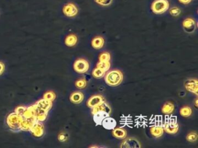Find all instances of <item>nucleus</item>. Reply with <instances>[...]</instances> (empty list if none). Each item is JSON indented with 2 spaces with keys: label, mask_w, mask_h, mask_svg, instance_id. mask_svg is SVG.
Wrapping results in <instances>:
<instances>
[{
  "label": "nucleus",
  "mask_w": 198,
  "mask_h": 148,
  "mask_svg": "<svg viewBox=\"0 0 198 148\" xmlns=\"http://www.w3.org/2000/svg\"><path fill=\"white\" fill-rule=\"evenodd\" d=\"M105 103V99L102 95H96L91 96L87 102V106L93 109Z\"/></svg>",
  "instance_id": "423d86ee"
},
{
  "label": "nucleus",
  "mask_w": 198,
  "mask_h": 148,
  "mask_svg": "<svg viewBox=\"0 0 198 148\" xmlns=\"http://www.w3.org/2000/svg\"><path fill=\"white\" fill-rule=\"evenodd\" d=\"M112 135L114 137L119 139H124L127 137V133L125 128H115L112 131Z\"/></svg>",
  "instance_id": "4468645a"
},
{
  "label": "nucleus",
  "mask_w": 198,
  "mask_h": 148,
  "mask_svg": "<svg viewBox=\"0 0 198 148\" xmlns=\"http://www.w3.org/2000/svg\"><path fill=\"white\" fill-rule=\"evenodd\" d=\"M170 13L173 16H178L180 15L181 11L179 8H178L177 7H173L170 9Z\"/></svg>",
  "instance_id": "b1692460"
},
{
  "label": "nucleus",
  "mask_w": 198,
  "mask_h": 148,
  "mask_svg": "<svg viewBox=\"0 0 198 148\" xmlns=\"http://www.w3.org/2000/svg\"><path fill=\"white\" fill-rule=\"evenodd\" d=\"M112 109L110 106L106 102L100 106L92 109L94 122L96 126H101L105 118L110 116Z\"/></svg>",
  "instance_id": "f257e3e1"
},
{
  "label": "nucleus",
  "mask_w": 198,
  "mask_h": 148,
  "mask_svg": "<svg viewBox=\"0 0 198 148\" xmlns=\"http://www.w3.org/2000/svg\"><path fill=\"white\" fill-rule=\"evenodd\" d=\"M169 4L167 0H156L152 5V10L156 14H162L168 10Z\"/></svg>",
  "instance_id": "7ed1b4c3"
},
{
  "label": "nucleus",
  "mask_w": 198,
  "mask_h": 148,
  "mask_svg": "<svg viewBox=\"0 0 198 148\" xmlns=\"http://www.w3.org/2000/svg\"><path fill=\"white\" fill-rule=\"evenodd\" d=\"M163 127L166 133L171 135L176 134L179 130V125L174 119L167 120L163 125Z\"/></svg>",
  "instance_id": "39448f33"
},
{
  "label": "nucleus",
  "mask_w": 198,
  "mask_h": 148,
  "mask_svg": "<svg viewBox=\"0 0 198 148\" xmlns=\"http://www.w3.org/2000/svg\"><path fill=\"white\" fill-rule=\"evenodd\" d=\"M184 29L188 33H192L195 32L197 28V24L195 21L191 18L184 20L182 23Z\"/></svg>",
  "instance_id": "6e6552de"
},
{
  "label": "nucleus",
  "mask_w": 198,
  "mask_h": 148,
  "mask_svg": "<svg viewBox=\"0 0 198 148\" xmlns=\"http://www.w3.org/2000/svg\"><path fill=\"white\" fill-rule=\"evenodd\" d=\"M123 80V74L121 71L118 70H112L106 74L105 81L110 86H117L120 85Z\"/></svg>",
  "instance_id": "f03ea898"
},
{
  "label": "nucleus",
  "mask_w": 198,
  "mask_h": 148,
  "mask_svg": "<svg viewBox=\"0 0 198 148\" xmlns=\"http://www.w3.org/2000/svg\"><path fill=\"white\" fill-rule=\"evenodd\" d=\"M106 130H113L116 127L117 123L114 118L110 117V116L107 117L105 118L102 122L101 125Z\"/></svg>",
  "instance_id": "9b49d317"
},
{
  "label": "nucleus",
  "mask_w": 198,
  "mask_h": 148,
  "mask_svg": "<svg viewBox=\"0 0 198 148\" xmlns=\"http://www.w3.org/2000/svg\"><path fill=\"white\" fill-rule=\"evenodd\" d=\"M104 39L102 37H95L91 42L92 46L95 49H101L104 47Z\"/></svg>",
  "instance_id": "2eb2a0df"
},
{
  "label": "nucleus",
  "mask_w": 198,
  "mask_h": 148,
  "mask_svg": "<svg viewBox=\"0 0 198 148\" xmlns=\"http://www.w3.org/2000/svg\"><path fill=\"white\" fill-rule=\"evenodd\" d=\"M63 11L64 14L68 17L75 16L78 13L77 7L73 4H68L66 5L63 8Z\"/></svg>",
  "instance_id": "9d476101"
},
{
  "label": "nucleus",
  "mask_w": 198,
  "mask_h": 148,
  "mask_svg": "<svg viewBox=\"0 0 198 148\" xmlns=\"http://www.w3.org/2000/svg\"><path fill=\"white\" fill-rule=\"evenodd\" d=\"M110 65L111 64H110V62H99L96 64V67L102 70L103 71H104L106 73L110 68Z\"/></svg>",
  "instance_id": "aec40b11"
},
{
  "label": "nucleus",
  "mask_w": 198,
  "mask_h": 148,
  "mask_svg": "<svg viewBox=\"0 0 198 148\" xmlns=\"http://www.w3.org/2000/svg\"><path fill=\"white\" fill-rule=\"evenodd\" d=\"M121 148H140V142L135 138H129L125 139L120 146Z\"/></svg>",
  "instance_id": "0eeeda50"
},
{
  "label": "nucleus",
  "mask_w": 198,
  "mask_h": 148,
  "mask_svg": "<svg viewBox=\"0 0 198 148\" xmlns=\"http://www.w3.org/2000/svg\"><path fill=\"white\" fill-rule=\"evenodd\" d=\"M110 59H111L110 54L106 52L101 53L99 56V62H110Z\"/></svg>",
  "instance_id": "412c9836"
},
{
  "label": "nucleus",
  "mask_w": 198,
  "mask_h": 148,
  "mask_svg": "<svg viewBox=\"0 0 198 148\" xmlns=\"http://www.w3.org/2000/svg\"><path fill=\"white\" fill-rule=\"evenodd\" d=\"M179 114L181 116L188 117L192 115V109L191 107H189L188 106H185L182 107L180 109Z\"/></svg>",
  "instance_id": "a211bd4d"
},
{
  "label": "nucleus",
  "mask_w": 198,
  "mask_h": 148,
  "mask_svg": "<svg viewBox=\"0 0 198 148\" xmlns=\"http://www.w3.org/2000/svg\"><path fill=\"white\" fill-rule=\"evenodd\" d=\"M181 3L184 4H188L192 0H179Z\"/></svg>",
  "instance_id": "bb28decb"
},
{
  "label": "nucleus",
  "mask_w": 198,
  "mask_h": 148,
  "mask_svg": "<svg viewBox=\"0 0 198 148\" xmlns=\"http://www.w3.org/2000/svg\"><path fill=\"white\" fill-rule=\"evenodd\" d=\"M174 110V105L171 102L166 103L162 108V112L164 114L169 115L173 112Z\"/></svg>",
  "instance_id": "dca6fc26"
},
{
  "label": "nucleus",
  "mask_w": 198,
  "mask_h": 148,
  "mask_svg": "<svg viewBox=\"0 0 198 148\" xmlns=\"http://www.w3.org/2000/svg\"><path fill=\"white\" fill-rule=\"evenodd\" d=\"M93 76H94L95 78L96 79H101V78H102L105 74H106V72L103 71L102 70L100 69V68H98L97 67H96L93 71Z\"/></svg>",
  "instance_id": "6ab92c4d"
},
{
  "label": "nucleus",
  "mask_w": 198,
  "mask_h": 148,
  "mask_svg": "<svg viewBox=\"0 0 198 148\" xmlns=\"http://www.w3.org/2000/svg\"><path fill=\"white\" fill-rule=\"evenodd\" d=\"M198 136L196 132H191L187 136L186 139L189 142H195L198 140Z\"/></svg>",
  "instance_id": "4be33fe9"
},
{
  "label": "nucleus",
  "mask_w": 198,
  "mask_h": 148,
  "mask_svg": "<svg viewBox=\"0 0 198 148\" xmlns=\"http://www.w3.org/2000/svg\"><path fill=\"white\" fill-rule=\"evenodd\" d=\"M87 84V82L85 79H80L79 80H77L76 83H75V85L76 86L79 88V89H84L86 87Z\"/></svg>",
  "instance_id": "5701e85b"
},
{
  "label": "nucleus",
  "mask_w": 198,
  "mask_h": 148,
  "mask_svg": "<svg viewBox=\"0 0 198 148\" xmlns=\"http://www.w3.org/2000/svg\"><path fill=\"white\" fill-rule=\"evenodd\" d=\"M98 4L103 6H108L111 4L113 0H95Z\"/></svg>",
  "instance_id": "393cba45"
},
{
  "label": "nucleus",
  "mask_w": 198,
  "mask_h": 148,
  "mask_svg": "<svg viewBox=\"0 0 198 148\" xmlns=\"http://www.w3.org/2000/svg\"><path fill=\"white\" fill-rule=\"evenodd\" d=\"M185 87L188 92L198 95V82L197 79H191L185 83Z\"/></svg>",
  "instance_id": "1a4fd4ad"
},
{
  "label": "nucleus",
  "mask_w": 198,
  "mask_h": 148,
  "mask_svg": "<svg viewBox=\"0 0 198 148\" xmlns=\"http://www.w3.org/2000/svg\"><path fill=\"white\" fill-rule=\"evenodd\" d=\"M67 135H66V134H61L59 136V139L62 142L65 141L66 140H67Z\"/></svg>",
  "instance_id": "a878e982"
},
{
  "label": "nucleus",
  "mask_w": 198,
  "mask_h": 148,
  "mask_svg": "<svg viewBox=\"0 0 198 148\" xmlns=\"http://www.w3.org/2000/svg\"><path fill=\"white\" fill-rule=\"evenodd\" d=\"M73 68L76 73L79 74H84L88 71L90 64L87 60L84 59H79L74 62Z\"/></svg>",
  "instance_id": "20e7f679"
},
{
  "label": "nucleus",
  "mask_w": 198,
  "mask_h": 148,
  "mask_svg": "<svg viewBox=\"0 0 198 148\" xmlns=\"http://www.w3.org/2000/svg\"><path fill=\"white\" fill-rule=\"evenodd\" d=\"M77 42V37L74 34H70L68 35L65 39L66 45L69 47L74 46Z\"/></svg>",
  "instance_id": "f3484780"
},
{
  "label": "nucleus",
  "mask_w": 198,
  "mask_h": 148,
  "mask_svg": "<svg viewBox=\"0 0 198 148\" xmlns=\"http://www.w3.org/2000/svg\"><path fill=\"white\" fill-rule=\"evenodd\" d=\"M84 95L81 92H75L73 93L70 97V100L72 103L76 104H80L83 101Z\"/></svg>",
  "instance_id": "ddd939ff"
},
{
  "label": "nucleus",
  "mask_w": 198,
  "mask_h": 148,
  "mask_svg": "<svg viewBox=\"0 0 198 148\" xmlns=\"http://www.w3.org/2000/svg\"><path fill=\"white\" fill-rule=\"evenodd\" d=\"M197 102H198V99L196 100V101H195V104H196V106H198V104H197Z\"/></svg>",
  "instance_id": "cd10ccee"
},
{
  "label": "nucleus",
  "mask_w": 198,
  "mask_h": 148,
  "mask_svg": "<svg viewBox=\"0 0 198 148\" xmlns=\"http://www.w3.org/2000/svg\"><path fill=\"white\" fill-rule=\"evenodd\" d=\"M151 135L155 138L161 137L164 133V129L163 126L155 125L150 128Z\"/></svg>",
  "instance_id": "f8f14e48"
}]
</instances>
